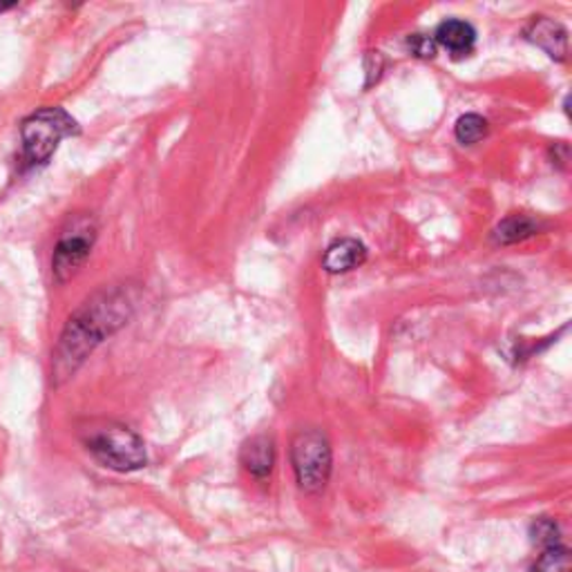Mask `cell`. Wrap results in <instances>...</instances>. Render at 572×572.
<instances>
[{
    "mask_svg": "<svg viewBox=\"0 0 572 572\" xmlns=\"http://www.w3.org/2000/svg\"><path fill=\"white\" fill-rule=\"evenodd\" d=\"M135 304L132 289L112 287L90 295L69 316L52 356V380L56 387L67 383L84 367L105 338L128 325L135 314Z\"/></svg>",
    "mask_w": 572,
    "mask_h": 572,
    "instance_id": "1",
    "label": "cell"
},
{
    "mask_svg": "<svg viewBox=\"0 0 572 572\" xmlns=\"http://www.w3.org/2000/svg\"><path fill=\"white\" fill-rule=\"evenodd\" d=\"M79 135L76 124L63 107H41L21 124L23 164L29 168L46 166L67 137Z\"/></svg>",
    "mask_w": 572,
    "mask_h": 572,
    "instance_id": "2",
    "label": "cell"
},
{
    "mask_svg": "<svg viewBox=\"0 0 572 572\" xmlns=\"http://www.w3.org/2000/svg\"><path fill=\"white\" fill-rule=\"evenodd\" d=\"M84 445L99 466L114 472H137L148 463L143 438L122 423L92 428L86 434Z\"/></svg>",
    "mask_w": 572,
    "mask_h": 572,
    "instance_id": "3",
    "label": "cell"
},
{
    "mask_svg": "<svg viewBox=\"0 0 572 572\" xmlns=\"http://www.w3.org/2000/svg\"><path fill=\"white\" fill-rule=\"evenodd\" d=\"M291 468L302 492L320 494L333 470V452L322 430H302L291 441Z\"/></svg>",
    "mask_w": 572,
    "mask_h": 572,
    "instance_id": "4",
    "label": "cell"
},
{
    "mask_svg": "<svg viewBox=\"0 0 572 572\" xmlns=\"http://www.w3.org/2000/svg\"><path fill=\"white\" fill-rule=\"evenodd\" d=\"M97 242V221L94 217L81 213L67 219L52 255V274L59 284H65L79 274L88 262L92 246Z\"/></svg>",
    "mask_w": 572,
    "mask_h": 572,
    "instance_id": "5",
    "label": "cell"
},
{
    "mask_svg": "<svg viewBox=\"0 0 572 572\" xmlns=\"http://www.w3.org/2000/svg\"><path fill=\"white\" fill-rule=\"evenodd\" d=\"M523 36H525V41L542 48L550 59L565 61L568 29L561 23L552 21L548 16H535L523 29Z\"/></svg>",
    "mask_w": 572,
    "mask_h": 572,
    "instance_id": "6",
    "label": "cell"
},
{
    "mask_svg": "<svg viewBox=\"0 0 572 572\" xmlns=\"http://www.w3.org/2000/svg\"><path fill=\"white\" fill-rule=\"evenodd\" d=\"M434 41L452 59H466L476 48V29L461 18H447L436 27Z\"/></svg>",
    "mask_w": 572,
    "mask_h": 572,
    "instance_id": "7",
    "label": "cell"
},
{
    "mask_svg": "<svg viewBox=\"0 0 572 572\" xmlns=\"http://www.w3.org/2000/svg\"><path fill=\"white\" fill-rule=\"evenodd\" d=\"M240 463L255 479L271 476L276 468V443L271 436L257 434L249 438L240 449Z\"/></svg>",
    "mask_w": 572,
    "mask_h": 572,
    "instance_id": "8",
    "label": "cell"
},
{
    "mask_svg": "<svg viewBox=\"0 0 572 572\" xmlns=\"http://www.w3.org/2000/svg\"><path fill=\"white\" fill-rule=\"evenodd\" d=\"M367 259V246L354 238H340L325 251L322 266L327 274H347L358 269Z\"/></svg>",
    "mask_w": 572,
    "mask_h": 572,
    "instance_id": "9",
    "label": "cell"
},
{
    "mask_svg": "<svg viewBox=\"0 0 572 572\" xmlns=\"http://www.w3.org/2000/svg\"><path fill=\"white\" fill-rule=\"evenodd\" d=\"M542 231V224L527 215H510L492 231V242L499 246L525 242Z\"/></svg>",
    "mask_w": 572,
    "mask_h": 572,
    "instance_id": "10",
    "label": "cell"
},
{
    "mask_svg": "<svg viewBox=\"0 0 572 572\" xmlns=\"http://www.w3.org/2000/svg\"><path fill=\"white\" fill-rule=\"evenodd\" d=\"M530 572H572V557L563 542L542 548L539 559Z\"/></svg>",
    "mask_w": 572,
    "mask_h": 572,
    "instance_id": "11",
    "label": "cell"
},
{
    "mask_svg": "<svg viewBox=\"0 0 572 572\" xmlns=\"http://www.w3.org/2000/svg\"><path fill=\"white\" fill-rule=\"evenodd\" d=\"M454 135L456 139H459V143L474 145L487 135V122L481 117V114H474V112L463 114V117L454 126Z\"/></svg>",
    "mask_w": 572,
    "mask_h": 572,
    "instance_id": "12",
    "label": "cell"
},
{
    "mask_svg": "<svg viewBox=\"0 0 572 572\" xmlns=\"http://www.w3.org/2000/svg\"><path fill=\"white\" fill-rule=\"evenodd\" d=\"M530 537H532V542H535L542 548H546L550 544H559L561 542L559 523L555 519L539 517V519L532 521V525H530Z\"/></svg>",
    "mask_w": 572,
    "mask_h": 572,
    "instance_id": "13",
    "label": "cell"
},
{
    "mask_svg": "<svg viewBox=\"0 0 572 572\" xmlns=\"http://www.w3.org/2000/svg\"><path fill=\"white\" fill-rule=\"evenodd\" d=\"M407 46H409L411 54L418 59H434L438 52L434 36H428V34H411L407 38Z\"/></svg>",
    "mask_w": 572,
    "mask_h": 572,
    "instance_id": "14",
    "label": "cell"
},
{
    "mask_svg": "<svg viewBox=\"0 0 572 572\" xmlns=\"http://www.w3.org/2000/svg\"><path fill=\"white\" fill-rule=\"evenodd\" d=\"M14 8V3H8V5H0V12H8V10H12Z\"/></svg>",
    "mask_w": 572,
    "mask_h": 572,
    "instance_id": "15",
    "label": "cell"
}]
</instances>
